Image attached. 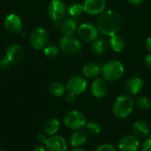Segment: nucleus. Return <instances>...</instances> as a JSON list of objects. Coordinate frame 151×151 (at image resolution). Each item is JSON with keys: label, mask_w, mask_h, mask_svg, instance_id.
<instances>
[{"label": "nucleus", "mask_w": 151, "mask_h": 151, "mask_svg": "<svg viewBox=\"0 0 151 151\" xmlns=\"http://www.w3.org/2000/svg\"><path fill=\"white\" fill-rule=\"evenodd\" d=\"M134 104L136 105V107L141 110V111H147L150 108L151 103L150 100L147 97V96H139L135 102Z\"/></svg>", "instance_id": "nucleus-26"}, {"label": "nucleus", "mask_w": 151, "mask_h": 151, "mask_svg": "<svg viewBox=\"0 0 151 151\" xmlns=\"http://www.w3.org/2000/svg\"><path fill=\"white\" fill-rule=\"evenodd\" d=\"M59 47L61 50L66 54L73 55L79 53L82 49V43L77 38L71 36H63L59 41Z\"/></svg>", "instance_id": "nucleus-7"}, {"label": "nucleus", "mask_w": 151, "mask_h": 151, "mask_svg": "<svg viewBox=\"0 0 151 151\" xmlns=\"http://www.w3.org/2000/svg\"><path fill=\"white\" fill-rule=\"evenodd\" d=\"M71 151H88L87 150L81 148V147H78V148H74L73 150H72Z\"/></svg>", "instance_id": "nucleus-38"}, {"label": "nucleus", "mask_w": 151, "mask_h": 151, "mask_svg": "<svg viewBox=\"0 0 151 151\" xmlns=\"http://www.w3.org/2000/svg\"><path fill=\"white\" fill-rule=\"evenodd\" d=\"M127 1L129 4H134V5H140V4H142L144 2V0H127Z\"/></svg>", "instance_id": "nucleus-35"}, {"label": "nucleus", "mask_w": 151, "mask_h": 151, "mask_svg": "<svg viewBox=\"0 0 151 151\" xmlns=\"http://www.w3.org/2000/svg\"><path fill=\"white\" fill-rule=\"evenodd\" d=\"M59 128H60V123L55 118L48 119L43 125V131L45 134L48 136L55 135L59 130Z\"/></svg>", "instance_id": "nucleus-20"}, {"label": "nucleus", "mask_w": 151, "mask_h": 151, "mask_svg": "<svg viewBox=\"0 0 151 151\" xmlns=\"http://www.w3.org/2000/svg\"><path fill=\"white\" fill-rule=\"evenodd\" d=\"M66 87L59 81H54L49 86V92L51 96L56 97H60L65 94Z\"/></svg>", "instance_id": "nucleus-24"}, {"label": "nucleus", "mask_w": 151, "mask_h": 151, "mask_svg": "<svg viewBox=\"0 0 151 151\" xmlns=\"http://www.w3.org/2000/svg\"><path fill=\"white\" fill-rule=\"evenodd\" d=\"M118 147L120 151H138L140 141L134 134H127L119 140Z\"/></svg>", "instance_id": "nucleus-12"}, {"label": "nucleus", "mask_w": 151, "mask_h": 151, "mask_svg": "<svg viewBox=\"0 0 151 151\" xmlns=\"http://www.w3.org/2000/svg\"><path fill=\"white\" fill-rule=\"evenodd\" d=\"M33 151H48V150L43 148V147H42V146H38V147H35L33 150Z\"/></svg>", "instance_id": "nucleus-37"}, {"label": "nucleus", "mask_w": 151, "mask_h": 151, "mask_svg": "<svg viewBox=\"0 0 151 151\" xmlns=\"http://www.w3.org/2000/svg\"><path fill=\"white\" fill-rule=\"evenodd\" d=\"M12 64V63L9 60V58L7 57H4V58H0V67L2 69H8V68H10Z\"/></svg>", "instance_id": "nucleus-30"}, {"label": "nucleus", "mask_w": 151, "mask_h": 151, "mask_svg": "<svg viewBox=\"0 0 151 151\" xmlns=\"http://www.w3.org/2000/svg\"><path fill=\"white\" fill-rule=\"evenodd\" d=\"M125 45H126V42L122 36L116 35L110 37L109 47L111 48V50H113L115 52H120L125 48Z\"/></svg>", "instance_id": "nucleus-21"}, {"label": "nucleus", "mask_w": 151, "mask_h": 151, "mask_svg": "<svg viewBox=\"0 0 151 151\" xmlns=\"http://www.w3.org/2000/svg\"><path fill=\"white\" fill-rule=\"evenodd\" d=\"M75 95H73V94H72V93H67V95L65 96V101H66V103H68V104H73L74 102H75Z\"/></svg>", "instance_id": "nucleus-32"}, {"label": "nucleus", "mask_w": 151, "mask_h": 151, "mask_svg": "<svg viewBox=\"0 0 151 151\" xmlns=\"http://www.w3.org/2000/svg\"><path fill=\"white\" fill-rule=\"evenodd\" d=\"M91 94L96 98H103L109 92V84L103 77H96L91 84Z\"/></svg>", "instance_id": "nucleus-11"}, {"label": "nucleus", "mask_w": 151, "mask_h": 151, "mask_svg": "<svg viewBox=\"0 0 151 151\" xmlns=\"http://www.w3.org/2000/svg\"><path fill=\"white\" fill-rule=\"evenodd\" d=\"M125 73L124 65L119 60H111L102 66V77L107 81L114 82L120 80Z\"/></svg>", "instance_id": "nucleus-3"}, {"label": "nucleus", "mask_w": 151, "mask_h": 151, "mask_svg": "<svg viewBox=\"0 0 151 151\" xmlns=\"http://www.w3.org/2000/svg\"><path fill=\"white\" fill-rule=\"evenodd\" d=\"M47 136L44 135V134H39L37 136V142L40 143V144H45L46 141H47Z\"/></svg>", "instance_id": "nucleus-33"}, {"label": "nucleus", "mask_w": 151, "mask_h": 151, "mask_svg": "<svg viewBox=\"0 0 151 151\" xmlns=\"http://www.w3.org/2000/svg\"><path fill=\"white\" fill-rule=\"evenodd\" d=\"M29 42L35 50L44 49L49 42V33L43 27H35L29 35Z\"/></svg>", "instance_id": "nucleus-5"}, {"label": "nucleus", "mask_w": 151, "mask_h": 151, "mask_svg": "<svg viewBox=\"0 0 151 151\" xmlns=\"http://www.w3.org/2000/svg\"><path fill=\"white\" fill-rule=\"evenodd\" d=\"M142 151H151V137L144 140L142 144Z\"/></svg>", "instance_id": "nucleus-31"}, {"label": "nucleus", "mask_w": 151, "mask_h": 151, "mask_svg": "<svg viewBox=\"0 0 151 151\" xmlns=\"http://www.w3.org/2000/svg\"><path fill=\"white\" fill-rule=\"evenodd\" d=\"M77 23L73 19H65L62 25H61V31L65 36H71L74 34V32L77 30Z\"/></svg>", "instance_id": "nucleus-22"}, {"label": "nucleus", "mask_w": 151, "mask_h": 151, "mask_svg": "<svg viewBox=\"0 0 151 151\" xmlns=\"http://www.w3.org/2000/svg\"><path fill=\"white\" fill-rule=\"evenodd\" d=\"M65 87L66 90L69 93L77 96L82 94L86 90L88 87V82L84 77L81 75H73L67 81Z\"/></svg>", "instance_id": "nucleus-8"}, {"label": "nucleus", "mask_w": 151, "mask_h": 151, "mask_svg": "<svg viewBox=\"0 0 151 151\" xmlns=\"http://www.w3.org/2000/svg\"><path fill=\"white\" fill-rule=\"evenodd\" d=\"M24 55L25 52L23 47L18 43L10 44L6 50V57L12 64H17L20 62L23 59Z\"/></svg>", "instance_id": "nucleus-15"}, {"label": "nucleus", "mask_w": 151, "mask_h": 151, "mask_svg": "<svg viewBox=\"0 0 151 151\" xmlns=\"http://www.w3.org/2000/svg\"><path fill=\"white\" fill-rule=\"evenodd\" d=\"M46 149L48 151H67L66 141L60 135H53L47 139Z\"/></svg>", "instance_id": "nucleus-14"}, {"label": "nucleus", "mask_w": 151, "mask_h": 151, "mask_svg": "<svg viewBox=\"0 0 151 151\" xmlns=\"http://www.w3.org/2000/svg\"><path fill=\"white\" fill-rule=\"evenodd\" d=\"M67 12L68 13L73 17V18H77L79 16L81 15V13L84 12V9H83V4H81L79 3H73V4H71L68 8H67Z\"/></svg>", "instance_id": "nucleus-25"}, {"label": "nucleus", "mask_w": 151, "mask_h": 151, "mask_svg": "<svg viewBox=\"0 0 151 151\" xmlns=\"http://www.w3.org/2000/svg\"><path fill=\"white\" fill-rule=\"evenodd\" d=\"M94 151H117L115 147L111 144L106 143V144H103L99 147H97Z\"/></svg>", "instance_id": "nucleus-29"}, {"label": "nucleus", "mask_w": 151, "mask_h": 151, "mask_svg": "<svg viewBox=\"0 0 151 151\" xmlns=\"http://www.w3.org/2000/svg\"><path fill=\"white\" fill-rule=\"evenodd\" d=\"M86 127H87L88 133L93 135H96L100 134L101 132V126L98 122H96V121H90L87 123Z\"/></svg>", "instance_id": "nucleus-27"}, {"label": "nucleus", "mask_w": 151, "mask_h": 151, "mask_svg": "<svg viewBox=\"0 0 151 151\" xmlns=\"http://www.w3.org/2000/svg\"><path fill=\"white\" fill-rule=\"evenodd\" d=\"M145 46H146V48H147V50L150 51L151 53V36L150 37H148L147 39H146V42H145Z\"/></svg>", "instance_id": "nucleus-36"}, {"label": "nucleus", "mask_w": 151, "mask_h": 151, "mask_svg": "<svg viewBox=\"0 0 151 151\" xmlns=\"http://www.w3.org/2000/svg\"><path fill=\"white\" fill-rule=\"evenodd\" d=\"M4 26L6 31L11 34H17L21 31L22 21L21 19L14 13H11L4 19Z\"/></svg>", "instance_id": "nucleus-13"}, {"label": "nucleus", "mask_w": 151, "mask_h": 151, "mask_svg": "<svg viewBox=\"0 0 151 151\" xmlns=\"http://www.w3.org/2000/svg\"><path fill=\"white\" fill-rule=\"evenodd\" d=\"M97 27L91 23H82L77 28V34L80 39L85 42H93L99 37Z\"/></svg>", "instance_id": "nucleus-6"}, {"label": "nucleus", "mask_w": 151, "mask_h": 151, "mask_svg": "<svg viewBox=\"0 0 151 151\" xmlns=\"http://www.w3.org/2000/svg\"><path fill=\"white\" fill-rule=\"evenodd\" d=\"M43 53L49 58H56L59 53V49L56 45H49L43 49Z\"/></svg>", "instance_id": "nucleus-28"}, {"label": "nucleus", "mask_w": 151, "mask_h": 151, "mask_svg": "<svg viewBox=\"0 0 151 151\" xmlns=\"http://www.w3.org/2000/svg\"><path fill=\"white\" fill-rule=\"evenodd\" d=\"M64 124L70 130H80L87 125V119L83 113L79 111H71L64 117Z\"/></svg>", "instance_id": "nucleus-4"}, {"label": "nucleus", "mask_w": 151, "mask_h": 151, "mask_svg": "<svg viewBox=\"0 0 151 151\" xmlns=\"http://www.w3.org/2000/svg\"><path fill=\"white\" fill-rule=\"evenodd\" d=\"M101 65L94 62L87 63L82 68V73L87 78H96L101 73Z\"/></svg>", "instance_id": "nucleus-19"}, {"label": "nucleus", "mask_w": 151, "mask_h": 151, "mask_svg": "<svg viewBox=\"0 0 151 151\" xmlns=\"http://www.w3.org/2000/svg\"><path fill=\"white\" fill-rule=\"evenodd\" d=\"M108 47V42L105 39H96L91 42V51L96 55H102L106 51Z\"/></svg>", "instance_id": "nucleus-23"}, {"label": "nucleus", "mask_w": 151, "mask_h": 151, "mask_svg": "<svg viewBox=\"0 0 151 151\" xmlns=\"http://www.w3.org/2000/svg\"><path fill=\"white\" fill-rule=\"evenodd\" d=\"M66 6L61 0H51L48 6V14L54 21H60L66 14Z\"/></svg>", "instance_id": "nucleus-9"}, {"label": "nucleus", "mask_w": 151, "mask_h": 151, "mask_svg": "<svg viewBox=\"0 0 151 151\" xmlns=\"http://www.w3.org/2000/svg\"><path fill=\"white\" fill-rule=\"evenodd\" d=\"M88 139V131L80 129V130H76L75 132L72 134V135L70 136L69 142H70V144L73 148H78V147H81L82 145H84L87 142Z\"/></svg>", "instance_id": "nucleus-18"}, {"label": "nucleus", "mask_w": 151, "mask_h": 151, "mask_svg": "<svg viewBox=\"0 0 151 151\" xmlns=\"http://www.w3.org/2000/svg\"><path fill=\"white\" fill-rule=\"evenodd\" d=\"M144 88V81L142 78L134 76L130 78L125 84V89L129 96L138 95Z\"/></svg>", "instance_id": "nucleus-16"}, {"label": "nucleus", "mask_w": 151, "mask_h": 151, "mask_svg": "<svg viewBox=\"0 0 151 151\" xmlns=\"http://www.w3.org/2000/svg\"><path fill=\"white\" fill-rule=\"evenodd\" d=\"M96 27L99 32L104 36H113L119 34L122 27L120 15L112 10L105 11L99 15Z\"/></svg>", "instance_id": "nucleus-1"}, {"label": "nucleus", "mask_w": 151, "mask_h": 151, "mask_svg": "<svg viewBox=\"0 0 151 151\" xmlns=\"http://www.w3.org/2000/svg\"><path fill=\"white\" fill-rule=\"evenodd\" d=\"M145 65L148 68L151 69V53L145 58Z\"/></svg>", "instance_id": "nucleus-34"}, {"label": "nucleus", "mask_w": 151, "mask_h": 151, "mask_svg": "<svg viewBox=\"0 0 151 151\" xmlns=\"http://www.w3.org/2000/svg\"><path fill=\"white\" fill-rule=\"evenodd\" d=\"M105 7V0H85L83 3L84 12L91 16H97L102 14L104 12Z\"/></svg>", "instance_id": "nucleus-10"}, {"label": "nucleus", "mask_w": 151, "mask_h": 151, "mask_svg": "<svg viewBox=\"0 0 151 151\" xmlns=\"http://www.w3.org/2000/svg\"><path fill=\"white\" fill-rule=\"evenodd\" d=\"M132 132L138 139H146L150 134V127L143 120H136L132 126Z\"/></svg>", "instance_id": "nucleus-17"}, {"label": "nucleus", "mask_w": 151, "mask_h": 151, "mask_svg": "<svg viewBox=\"0 0 151 151\" xmlns=\"http://www.w3.org/2000/svg\"><path fill=\"white\" fill-rule=\"evenodd\" d=\"M134 101L127 95L118 96L112 104V112L118 119H127L134 111Z\"/></svg>", "instance_id": "nucleus-2"}, {"label": "nucleus", "mask_w": 151, "mask_h": 151, "mask_svg": "<svg viewBox=\"0 0 151 151\" xmlns=\"http://www.w3.org/2000/svg\"><path fill=\"white\" fill-rule=\"evenodd\" d=\"M0 151H5V150H0Z\"/></svg>", "instance_id": "nucleus-39"}]
</instances>
